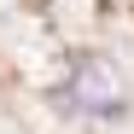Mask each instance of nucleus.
<instances>
[{
  "label": "nucleus",
  "mask_w": 134,
  "mask_h": 134,
  "mask_svg": "<svg viewBox=\"0 0 134 134\" xmlns=\"http://www.w3.org/2000/svg\"><path fill=\"white\" fill-rule=\"evenodd\" d=\"M58 99L70 105V111H82V117H93V122H117V117H128V99L111 93V76L99 70V64H82V70L64 82Z\"/></svg>",
  "instance_id": "nucleus-1"
}]
</instances>
